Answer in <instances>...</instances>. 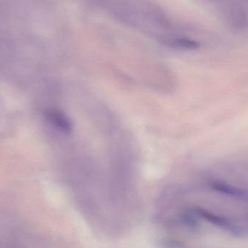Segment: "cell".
<instances>
[{"mask_svg": "<svg viewBox=\"0 0 248 248\" xmlns=\"http://www.w3.org/2000/svg\"><path fill=\"white\" fill-rule=\"evenodd\" d=\"M196 212L198 213V215L201 216V217L205 218L209 222L212 223L213 224H215L218 227L230 229V230L234 232H240L239 230H237L235 227L232 225L229 220L224 218V217L215 215V214H211V213L204 211V210H197Z\"/></svg>", "mask_w": 248, "mask_h": 248, "instance_id": "cell-2", "label": "cell"}, {"mask_svg": "<svg viewBox=\"0 0 248 248\" xmlns=\"http://www.w3.org/2000/svg\"><path fill=\"white\" fill-rule=\"evenodd\" d=\"M46 119L63 134L69 135L73 131V124L69 118L57 109H49L45 113Z\"/></svg>", "mask_w": 248, "mask_h": 248, "instance_id": "cell-1", "label": "cell"}, {"mask_svg": "<svg viewBox=\"0 0 248 248\" xmlns=\"http://www.w3.org/2000/svg\"><path fill=\"white\" fill-rule=\"evenodd\" d=\"M170 45L181 49H195L199 47V44L188 39H175L170 41Z\"/></svg>", "mask_w": 248, "mask_h": 248, "instance_id": "cell-4", "label": "cell"}, {"mask_svg": "<svg viewBox=\"0 0 248 248\" xmlns=\"http://www.w3.org/2000/svg\"><path fill=\"white\" fill-rule=\"evenodd\" d=\"M212 187L217 192H222L232 196L238 197V198H246L248 196V193L246 191L234 187L227 184L221 183V182H214L213 183Z\"/></svg>", "mask_w": 248, "mask_h": 248, "instance_id": "cell-3", "label": "cell"}]
</instances>
